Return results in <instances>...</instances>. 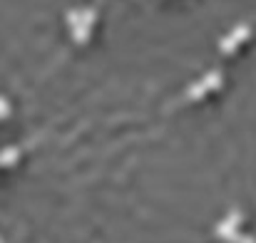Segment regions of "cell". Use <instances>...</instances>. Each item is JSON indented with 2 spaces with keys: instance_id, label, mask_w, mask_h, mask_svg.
<instances>
[{
  "instance_id": "cell-1",
  "label": "cell",
  "mask_w": 256,
  "mask_h": 243,
  "mask_svg": "<svg viewBox=\"0 0 256 243\" xmlns=\"http://www.w3.org/2000/svg\"><path fill=\"white\" fill-rule=\"evenodd\" d=\"M219 87H222V72L214 70V72H209L199 84H192V87H189V97H192V99H199V97L206 94L209 89H219Z\"/></svg>"
},
{
  "instance_id": "cell-2",
  "label": "cell",
  "mask_w": 256,
  "mask_h": 243,
  "mask_svg": "<svg viewBox=\"0 0 256 243\" xmlns=\"http://www.w3.org/2000/svg\"><path fill=\"white\" fill-rule=\"evenodd\" d=\"M249 37V27L246 25H239L236 30H232L224 40H222V52H232V50H236V45L242 42V40H246Z\"/></svg>"
}]
</instances>
